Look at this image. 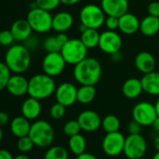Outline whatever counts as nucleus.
Listing matches in <instances>:
<instances>
[{
	"label": "nucleus",
	"instance_id": "f257e3e1",
	"mask_svg": "<svg viewBox=\"0 0 159 159\" xmlns=\"http://www.w3.org/2000/svg\"><path fill=\"white\" fill-rule=\"evenodd\" d=\"M102 74L100 62L94 57H86L74 66L73 77L81 85H96Z\"/></svg>",
	"mask_w": 159,
	"mask_h": 159
},
{
	"label": "nucleus",
	"instance_id": "f03ea898",
	"mask_svg": "<svg viewBox=\"0 0 159 159\" xmlns=\"http://www.w3.org/2000/svg\"><path fill=\"white\" fill-rule=\"evenodd\" d=\"M5 63L14 74H23L31 65L30 51L25 45L11 46L5 55Z\"/></svg>",
	"mask_w": 159,
	"mask_h": 159
},
{
	"label": "nucleus",
	"instance_id": "7ed1b4c3",
	"mask_svg": "<svg viewBox=\"0 0 159 159\" xmlns=\"http://www.w3.org/2000/svg\"><path fill=\"white\" fill-rule=\"evenodd\" d=\"M55 90L56 85L53 78L45 73H41L34 75L29 80L27 94L31 98L42 100L52 96Z\"/></svg>",
	"mask_w": 159,
	"mask_h": 159
},
{
	"label": "nucleus",
	"instance_id": "20e7f679",
	"mask_svg": "<svg viewBox=\"0 0 159 159\" xmlns=\"http://www.w3.org/2000/svg\"><path fill=\"white\" fill-rule=\"evenodd\" d=\"M35 146L45 148L49 147L54 139V130L52 125L45 120H38L31 125L28 135Z\"/></svg>",
	"mask_w": 159,
	"mask_h": 159
},
{
	"label": "nucleus",
	"instance_id": "39448f33",
	"mask_svg": "<svg viewBox=\"0 0 159 159\" xmlns=\"http://www.w3.org/2000/svg\"><path fill=\"white\" fill-rule=\"evenodd\" d=\"M61 54L68 65H77L87 57L88 48L84 44L81 39H69L62 47Z\"/></svg>",
	"mask_w": 159,
	"mask_h": 159
},
{
	"label": "nucleus",
	"instance_id": "423d86ee",
	"mask_svg": "<svg viewBox=\"0 0 159 159\" xmlns=\"http://www.w3.org/2000/svg\"><path fill=\"white\" fill-rule=\"evenodd\" d=\"M106 13L100 6L96 4L85 5L80 11V21L81 24L87 28L99 29L105 24Z\"/></svg>",
	"mask_w": 159,
	"mask_h": 159
},
{
	"label": "nucleus",
	"instance_id": "0eeeda50",
	"mask_svg": "<svg viewBox=\"0 0 159 159\" xmlns=\"http://www.w3.org/2000/svg\"><path fill=\"white\" fill-rule=\"evenodd\" d=\"M26 20L31 25L33 31L37 33L44 34L52 29V15L51 14V11L40 8L30 9Z\"/></svg>",
	"mask_w": 159,
	"mask_h": 159
},
{
	"label": "nucleus",
	"instance_id": "6e6552de",
	"mask_svg": "<svg viewBox=\"0 0 159 159\" xmlns=\"http://www.w3.org/2000/svg\"><path fill=\"white\" fill-rule=\"evenodd\" d=\"M147 151V142L141 134H129L125 138L124 154L128 159L144 157Z\"/></svg>",
	"mask_w": 159,
	"mask_h": 159
},
{
	"label": "nucleus",
	"instance_id": "1a4fd4ad",
	"mask_svg": "<svg viewBox=\"0 0 159 159\" xmlns=\"http://www.w3.org/2000/svg\"><path fill=\"white\" fill-rule=\"evenodd\" d=\"M157 117L155 106L148 101H140L132 109V118L142 126H150Z\"/></svg>",
	"mask_w": 159,
	"mask_h": 159
},
{
	"label": "nucleus",
	"instance_id": "9d476101",
	"mask_svg": "<svg viewBox=\"0 0 159 159\" xmlns=\"http://www.w3.org/2000/svg\"><path fill=\"white\" fill-rule=\"evenodd\" d=\"M125 137L119 131L106 133L102 140V150L109 156H117L124 152Z\"/></svg>",
	"mask_w": 159,
	"mask_h": 159
},
{
	"label": "nucleus",
	"instance_id": "9b49d317",
	"mask_svg": "<svg viewBox=\"0 0 159 159\" xmlns=\"http://www.w3.org/2000/svg\"><path fill=\"white\" fill-rule=\"evenodd\" d=\"M66 66L63 55L58 52H47L42 60V68L45 74L54 78L63 73Z\"/></svg>",
	"mask_w": 159,
	"mask_h": 159
},
{
	"label": "nucleus",
	"instance_id": "f8f14e48",
	"mask_svg": "<svg viewBox=\"0 0 159 159\" xmlns=\"http://www.w3.org/2000/svg\"><path fill=\"white\" fill-rule=\"evenodd\" d=\"M122 45V39L117 32L107 30L100 34L98 47L103 52L112 55L120 52Z\"/></svg>",
	"mask_w": 159,
	"mask_h": 159
},
{
	"label": "nucleus",
	"instance_id": "ddd939ff",
	"mask_svg": "<svg viewBox=\"0 0 159 159\" xmlns=\"http://www.w3.org/2000/svg\"><path fill=\"white\" fill-rule=\"evenodd\" d=\"M78 88L72 83H63L55 90L56 101L66 107H71L77 102Z\"/></svg>",
	"mask_w": 159,
	"mask_h": 159
},
{
	"label": "nucleus",
	"instance_id": "4468645a",
	"mask_svg": "<svg viewBox=\"0 0 159 159\" xmlns=\"http://www.w3.org/2000/svg\"><path fill=\"white\" fill-rule=\"evenodd\" d=\"M82 130L85 132H95L101 127L102 119L100 115L92 110H86L82 111L77 118Z\"/></svg>",
	"mask_w": 159,
	"mask_h": 159
},
{
	"label": "nucleus",
	"instance_id": "2eb2a0df",
	"mask_svg": "<svg viewBox=\"0 0 159 159\" xmlns=\"http://www.w3.org/2000/svg\"><path fill=\"white\" fill-rule=\"evenodd\" d=\"M100 7L107 16L121 17L128 12V0H101Z\"/></svg>",
	"mask_w": 159,
	"mask_h": 159
},
{
	"label": "nucleus",
	"instance_id": "dca6fc26",
	"mask_svg": "<svg viewBox=\"0 0 159 159\" xmlns=\"http://www.w3.org/2000/svg\"><path fill=\"white\" fill-rule=\"evenodd\" d=\"M29 80L21 74H14L11 76L6 89L14 97H23L28 92Z\"/></svg>",
	"mask_w": 159,
	"mask_h": 159
},
{
	"label": "nucleus",
	"instance_id": "f3484780",
	"mask_svg": "<svg viewBox=\"0 0 159 159\" xmlns=\"http://www.w3.org/2000/svg\"><path fill=\"white\" fill-rule=\"evenodd\" d=\"M140 21L133 14L126 12L119 17V30L125 35H133L139 31Z\"/></svg>",
	"mask_w": 159,
	"mask_h": 159
},
{
	"label": "nucleus",
	"instance_id": "a211bd4d",
	"mask_svg": "<svg viewBox=\"0 0 159 159\" xmlns=\"http://www.w3.org/2000/svg\"><path fill=\"white\" fill-rule=\"evenodd\" d=\"M10 30L11 31L14 39L19 42L25 41L30 36H32L33 32V29L26 19H19L15 21Z\"/></svg>",
	"mask_w": 159,
	"mask_h": 159
},
{
	"label": "nucleus",
	"instance_id": "6ab92c4d",
	"mask_svg": "<svg viewBox=\"0 0 159 159\" xmlns=\"http://www.w3.org/2000/svg\"><path fill=\"white\" fill-rule=\"evenodd\" d=\"M135 66L142 74L152 72L155 69L156 62L154 56L149 52H140L135 57Z\"/></svg>",
	"mask_w": 159,
	"mask_h": 159
},
{
	"label": "nucleus",
	"instance_id": "aec40b11",
	"mask_svg": "<svg viewBox=\"0 0 159 159\" xmlns=\"http://www.w3.org/2000/svg\"><path fill=\"white\" fill-rule=\"evenodd\" d=\"M143 92L151 96L159 97V72L153 70L143 74L140 79Z\"/></svg>",
	"mask_w": 159,
	"mask_h": 159
},
{
	"label": "nucleus",
	"instance_id": "412c9836",
	"mask_svg": "<svg viewBox=\"0 0 159 159\" xmlns=\"http://www.w3.org/2000/svg\"><path fill=\"white\" fill-rule=\"evenodd\" d=\"M74 24V18L67 11H60L52 16V29L57 33L68 31Z\"/></svg>",
	"mask_w": 159,
	"mask_h": 159
},
{
	"label": "nucleus",
	"instance_id": "4be33fe9",
	"mask_svg": "<svg viewBox=\"0 0 159 159\" xmlns=\"http://www.w3.org/2000/svg\"><path fill=\"white\" fill-rule=\"evenodd\" d=\"M143 92L141 81L137 78H129L123 84L122 93L128 99H135L139 98Z\"/></svg>",
	"mask_w": 159,
	"mask_h": 159
},
{
	"label": "nucleus",
	"instance_id": "5701e85b",
	"mask_svg": "<svg viewBox=\"0 0 159 159\" xmlns=\"http://www.w3.org/2000/svg\"><path fill=\"white\" fill-rule=\"evenodd\" d=\"M22 114L28 120L37 119L41 113V104L39 99L29 97L22 104Z\"/></svg>",
	"mask_w": 159,
	"mask_h": 159
},
{
	"label": "nucleus",
	"instance_id": "b1692460",
	"mask_svg": "<svg viewBox=\"0 0 159 159\" xmlns=\"http://www.w3.org/2000/svg\"><path fill=\"white\" fill-rule=\"evenodd\" d=\"M25 116H17L11 122V130L12 134L19 138L28 136L31 128V124Z\"/></svg>",
	"mask_w": 159,
	"mask_h": 159
},
{
	"label": "nucleus",
	"instance_id": "393cba45",
	"mask_svg": "<svg viewBox=\"0 0 159 159\" xmlns=\"http://www.w3.org/2000/svg\"><path fill=\"white\" fill-rule=\"evenodd\" d=\"M139 31L146 37H152L159 32V17L148 15L140 21Z\"/></svg>",
	"mask_w": 159,
	"mask_h": 159
},
{
	"label": "nucleus",
	"instance_id": "a878e982",
	"mask_svg": "<svg viewBox=\"0 0 159 159\" xmlns=\"http://www.w3.org/2000/svg\"><path fill=\"white\" fill-rule=\"evenodd\" d=\"M97 96L96 85H81L78 88L77 102L86 105L91 103Z\"/></svg>",
	"mask_w": 159,
	"mask_h": 159
},
{
	"label": "nucleus",
	"instance_id": "bb28decb",
	"mask_svg": "<svg viewBox=\"0 0 159 159\" xmlns=\"http://www.w3.org/2000/svg\"><path fill=\"white\" fill-rule=\"evenodd\" d=\"M81 40L84 42V44L89 49H95L98 47L99 39H100V33L98 32V29L94 28H86L84 32L81 34Z\"/></svg>",
	"mask_w": 159,
	"mask_h": 159
},
{
	"label": "nucleus",
	"instance_id": "cd10ccee",
	"mask_svg": "<svg viewBox=\"0 0 159 159\" xmlns=\"http://www.w3.org/2000/svg\"><path fill=\"white\" fill-rule=\"evenodd\" d=\"M86 139L85 138L81 135V134H77L74 136L69 137L68 139V148L72 153L75 155H79L83 152H85L86 150Z\"/></svg>",
	"mask_w": 159,
	"mask_h": 159
},
{
	"label": "nucleus",
	"instance_id": "c85d7f7f",
	"mask_svg": "<svg viewBox=\"0 0 159 159\" xmlns=\"http://www.w3.org/2000/svg\"><path fill=\"white\" fill-rule=\"evenodd\" d=\"M120 125H121L120 120L116 115L109 114L102 119L101 127L106 133H111V132L119 131Z\"/></svg>",
	"mask_w": 159,
	"mask_h": 159
},
{
	"label": "nucleus",
	"instance_id": "c756f323",
	"mask_svg": "<svg viewBox=\"0 0 159 159\" xmlns=\"http://www.w3.org/2000/svg\"><path fill=\"white\" fill-rule=\"evenodd\" d=\"M44 159H68V152L63 146H52L45 152Z\"/></svg>",
	"mask_w": 159,
	"mask_h": 159
},
{
	"label": "nucleus",
	"instance_id": "7c9ffc66",
	"mask_svg": "<svg viewBox=\"0 0 159 159\" xmlns=\"http://www.w3.org/2000/svg\"><path fill=\"white\" fill-rule=\"evenodd\" d=\"M43 48L47 52H61L62 46L58 42L56 36H49L43 42Z\"/></svg>",
	"mask_w": 159,
	"mask_h": 159
},
{
	"label": "nucleus",
	"instance_id": "2f4dec72",
	"mask_svg": "<svg viewBox=\"0 0 159 159\" xmlns=\"http://www.w3.org/2000/svg\"><path fill=\"white\" fill-rule=\"evenodd\" d=\"M11 76V71L5 62H0V91L6 89L9 80Z\"/></svg>",
	"mask_w": 159,
	"mask_h": 159
},
{
	"label": "nucleus",
	"instance_id": "473e14b6",
	"mask_svg": "<svg viewBox=\"0 0 159 159\" xmlns=\"http://www.w3.org/2000/svg\"><path fill=\"white\" fill-rule=\"evenodd\" d=\"M63 131H64L65 135L71 137V136L80 134V132L82 131V127L80 125L78 120H70L65 124V125L63 127Z\"/></svg>",
	"mask_w": 159,
	"mask_h": 159
},
{
	"label": "nucleus",
	"instance_id": "72a5a7b5",
	"mask_svg": "<svg viewBox=\"0 0 159 159\" xmlns=\"http://www.w3.org/2000/svg\"><path fill=\"white\" fill-rule=\"evenodd\" d=\"M16 146H17V149L21 152L25 153V152H30L33 149V147L35 146V143L33 142V140L31 139L29 136H25V137L19 138Z\"/></svg>",
	"mask_w": 159,
	"mask_h": 159
},
{
	"label": "nucleus",
	"instance_id": "f704fd0d",
	"mask_svg": "<svg viewBox=\"0 0 159 159\" xmlns=\"http://www.w3.org/2000/svg\"><path fill=\"white\" fill-rule=\"evenodd\" d=\"M66 106L56 101V103L52 104L50 109V116L53 120H60L66 114Z\"/></svg>",
	"mask_w": 159,
	"mask_h": 159
},
{
	"label": "nucleus",
	"instance_id": "c9c22d12",
	"mask_svg": "<svg viewBox=\"0 0 159 159\" xmlns=\"http://www.w3.org/2000/svg\"><path fill=\"white\" fill-rule=\"evenodd\" d=\"M35 2L37 3L38 8L52 11L61 4V0H35Z\"/></svg>",
	"mask_w": 159,
	"mask_h": 159
},
{
	"label": "nucleus",
	"instance_id": "e433bc0d",
	"mask_svg": "<svg viewBox=\"0 0 159 159\" xmlns=\"http://www.w3.org/2000/svg\"><path fill=\"white\" fill-rule=\"evenodd\" d=\"M14 38L11 30H2L0 31V45L1 46H10L14 41Z\"/></svg>",
	"mask_w": 159,
	"mask_h": 159
},
{
	"label": "nucleus",
	"instance_id": "4c0bfd02",
	"mask_svg": "<svg viewBox=\"0 0 159 159\" xmlns=\"http://www.w3.org/2000/svg\"><path fill=\"white\" fill-rule=\"evenodd\" d=\"M104 25L108 30L115 31L119 28V18L114 16H107Z\"/></svg>",
	"mask_w": 159,
	"mask_h": 159
},
{
	"label": "nucleus",
	"instance_id": "58836bf2",
	"mask_svg": "<svg viewBox=\"0 0 159 159\" xmlns=\"http://www.w3.org/2000/svg\"><path fill=\"white\" fill-rule=\"evenodd\" d=\"M147 11H148V15L159 17V2L152 1V2L149 3V5L147 7Z\"/></svg>",
	"mask_w": 159,
	"mask_h": 159
},
{
	"label": "nucleus",
	"instance_id": "ea45409f",
	"mask_svg": "<svg viewBox=\"0 0 159 159\" xmlns=\"http://www.w3.org/2000/svg\"><path fill=\"white\" fill-rule=\"evenodd\" d=\"M141 127H142V125L140 124H139L135 120H132L127 125V130H128L129 134H140Z\"/></svg>",
	"mask_w": 159,
	"mask_h": 159
},
{
	"label": "nucleus",
	"instance_id": "a19ab883",
	"mask_svg": "<svg viewBox=\"0 0 159 159\" xmlns=\"http://www.w3.org/2000/svg\"><path fill=\"white\" fill-rule=\"evenodd\" d=\"M36 39H37V38H34V37L30 36L25 41H24V42H25V46L28 50L34 49V48L38 45V41H37Z\"/></svg>",
	"mask_w": 159,
	"mask_h": 159
},
{
	"label": "nucleus",
	"instance_id": "79ce46f5",
	"mask_svg": "<svg viewBox=\"0 0 159 159\" xmlns=\"http://www.w3.org/2000/svg\"><path fill=\"white\" fill-rule=\"evenodd\" d=\"M56 39L58 40V42L60 43V45L63 47L68 40H69V38L68 36L66 34V32H62V33H57L56 35Z\"/></svg>",
	"mask_w": 159,
	"mask_h": 159
},
{
	"label": "nucleus",
	"instance_id": "37998d69",
	"mask_svg": "<svg viewBox=\"0 0 159 159\" xmlns=\"http://www.w3.org/2000/svg\"><path fill=\"white\" fill-rule=\"evenodd\" d=\"M10 122V117L5 111H0V126H4Z\"/></svg>",
	"mask_w": 159,
	"mask_h": 159
},
{
	"label": "nucleus",
	"instance_id": "c03bdc74",
	"mask_svg": "<svg viewBox=\"0 0 159 159\" xmlns=\"http://www.w3.org/2000/svg\"><path fill=\"white\" fill-rule=\"evenodd\" d=\"M0 159H13V156L10 151L0 149Z\"/></svg>",
	"mask_w": 159,
	"mask_h": 159
},
{
	"label": "nucleus",
	"instance_id": "a18cd8bd",
	"mask_svg": "<svg viewBox=\"0 0 159 159\" xmlns=\"http://www.w3.org/2000/svg\"><path fill=\"white\" fill-rule=\"evenodd\" d=\"M76 159H98L96 155L90 153V152H83L81 154L77 155Z\"/></svg>",
	"mask_w": 159,
	"mask_h": 159
},
{
	"label": "nucleus",
	"instance_id": "49530a36",
	"mask_svg": "<svg viewBox=\"0 0 159 159\" xmlns=\"http://www.w3.org/2000/svg\"><path fill=\"white\" fill-rule=\"evenodd\" d=\"M82 0H61V3L66 5V6H73L81 2Z\"/></svg>",
	"mask_w": 159,
	"mask_h": 159
},
{
	"label": "nucleus",
	"instance_id": "de8ad7c7",
	"mask_svg": "<svg viewBox=\"0 0 159 159\" xmlns=\"http://www.w3.org/2000/svg\"><path fill=\"white\" fill-rule=\"evenodd\" d=\"M152 126L153 127V129H154L155 131L159 132V116H157V117L155 118V120L153 121Z\"/></svg>",
	"mask_w": 159,
	"mask_h": 159
},
{
	"label": "nucleus",
	"instance_id": "09e8293b",
	"mask_svg": "<svg viewBox=\"0 0 159 159\" xmlns=\"http://www.w3.org/2000/svg\"><path fill=\"white\" fill-rule=\"evenodd\" d=\"M153 146H154V148H155V150L157 151V152H159V134L154 138V139H153Z\"/></svg>",
	"mask_w": 159,
	"mask_h": 159
},
{
	"label": "nucleus",
	"instance_id": "8fccbe9b",
	"mask_svg": "<svg viewBox=\"0 0 159 159\" xmlns=\"http://www.w3.org/2000/svg\"><path fill=\"white\" fill-rule=\"evenodd\" d=\"M13 159H30V158H29L28 155H26V154H25L24 152H22L21 154H18V155L14 156Z\"/></svg>",
	"mask_w": 159,
	"mask_h": 159
},
{
	"label": "nucleus",
	"instance_id": "3c124183",
	"mask_svg": "<svg viewBox=\"0 0 159 159\" xmlns=\"http://www.w3.org/2000/svg\"><path fill=\"white\" fill-rule=\"evenodd\" d=\"M154 106H155V109H156V112H157V116H159V98H158V99L156 100V102H155V104H154Z\"/></svg>",
	"mask_w": 159,
	"mask_h": 159
},
{
	"label": "nucleus",
	"instance_id": "603ef678",
	"mask_svg": "<svg viewBox=\"0 0 159 159\" xmlns=\"http://www.w3.org/2000/svg\"><path fill=\"white\" fill-rule=\"evenodd\" d=\"M3 139V130H2V126H0V143H1Z\"/></svg>",
	"mask_w": 159,
	"mask_h": 159
},
{
	"label": "nucleus",
	"instance_id": "864d4df0",
	"mask_svg": "<svg viewBox=\"0 0 159 159\" xmlns=\"http://www.w3.org/2000/svg\"><path fill=\"white\" fill-rule=\"evenodd\" d=\"M152 159H159V152L156 151V152H155L154 155L152 156Z\"/></svg>",
	"mask_w": 159,
	"mask_h": 159
},
{
	"label": "nucleus",
	"instance_id": "5fc2aeb1",
	"mask_svg": "<svg viewBox=\"0 0 159 159\" xmlns=\"http://www.w3.org/2000/svg\"><path fill=\"white\" fill-rule=\"evenodd\" d=\"M139 159H146V158H144V157H141V158H139Z\"/></svg>",
	"mask_w": 159,
	"mask_h": 159
}]
</instances>
